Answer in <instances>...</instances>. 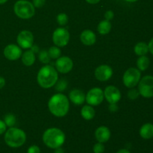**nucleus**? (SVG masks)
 Returning a JSON list of instances; mask_svg holds the SVG:
<instances>
[{
    "mask_svg": "<svg viewBox=\"0 0 153 153\" xmlns=\"http://www.w3.org/2000/svg\"><path fill=\"white\" fill-rule=\"evenodd\" d=\"M18 45L22 49H30L34 43V36L29 31H22L16 38Z\"/></svg>",
    "mask_w": 153,
    "mask_h": 153,
    "instance_id": "obj_10",
    "label": "nucleus"
},
{
    "mask_svg": "<svg viewBox=\"0 0 153 153\" xmlns=\"http://www.w3.org/2000/svg\"><path fill=\"white\" fill-rule=\"evenodd\" d=\"M21 57H22V62L27 67L31 66L35 61V55L31 49L24 52L23 54H22Z\"/></svg>",
    "mask_w": 153,
    "mask_h": 153,
    "instance_id": "obj_19",
    "label": "nucleus"
},
{
    "mask_svg": "<svg viewBox=\"0 0 153 153\" xmlns=\"http://www.w3.org/2000/svg\"><path fill=\"white\" fill-rule=\"evenodd\" d=\"M80 40L83 44L86 46H92L95 43L97 37L96 34L91 30H85L81 34Z\"/></svg>",
    "mask_w": 153,
    "mask_h": 153,
    "instance_id": "obj_17",
    "label": "nucleus"
},
{
    "mask_svg": "<svg viewBox=\"0 0 153 153\" xmlns=\"http://www.w3.org/2000/svg\"><path fill=\"white\" fill-rule=\"evenodd\" d=\"M38 58H39V61H41L43 64H49L50 62V57H49V53H48V51L46 50H42L39 52L38 55Z\"/></svg>",
    "mask_w": 153,
    "mask_h": 153,
    "instance_id": "obj_25",
    "label": "nucleus"
},
{
    "mask_svg": "<svg viewBox=\"0 0 153 153\" xmlns=\"http://www.w3.org/2000/svg\"><path fill=\"white\" fill-rule=\"evenodd\" d=\"M22 49L15 44H9L4 49V55L7 60L16 61L22 56Z\"/></svg>",
    "mask_w": 153,
    "mask_h": 153,
    "instance_id": "obj_14",
    "label": "nucleus"
},
{
    "mask_svg": "<svg viewBox=\"0 0 153 153\" xmlns=\"http://www.w3.org/2000/svg\"><path fill=\"white\" fill-rule=\"evenodd\" d=\"M104 97L110 104H117L121 99L120 90L114 86H108L105 89Z\"/></svg>",
    "mask_w": 153,
    "mask_h": 153,
    "instance_id": "obj_12",
    "label": "nucleus"
},
{
    "mask_svg": "<svg viewBox=\"0 0 153 153\" xmlns=\"http://www.w3.org/2000/svg\"><path fill=\"white\" fill-rule=\"evenodd\" d=\"M6 128H7V126H6L5 123L0 120V135L5 132Z\"/></svg>",
    "mask_w": 153,
    "mask_h": 153,
    "instance_id": "obj_33",
    "label": "nucleus"
},
{
    "mask_svg": "<svg viewBox=\"0 0 153 153\" xmlns=\"http://www.w3.org/2000/svg\"><path fill=\"white\" fill-rule=\"evenodd\" d=\"M105 19L110 21L111 19H112L114 18V13L112 10H108V11L105 12Z\"/></svg>",
    "mask_w": 153,
    "mask_h": 153,
    "instance_id": "obj_34",
    "label": "nucleus"
},
{
    "mask_svg": "<svg viewBox=\"0 0 153 153\" xmlns=\"http://www.w3.org/2000/svg\"><path fill=\"white\" fill-rule=\"evenodd\" d=\"M57 71L61 73H67L72 70L73 67V62L70 58L67 56L60 57L55 62Z\"/></svg>",
    "mask_w": 153,
    "mask_h": 153,
    "instance_id": "obj_11",
    "label": "nucleus"
},
{
    "mask_svg": "<svg viewBox=\"0 0 153 153\" xmlns=\"http://www.w3.org/2000/svg\"><path fill=\"white\" fill-rule=\"evenodd\" d=\"M7 0H0V4H3L5 2H7Z\"/></svg>",
    "mask_w": 153,
    "mask_h": 153,
    "instance_id": "obj_42",
    "label": "nucleus"
},
{
    "mask_svg": "<svg viewBox=\"0 0 153 153\" xmlns=\"http://www.w3.org/2000/svg\"><path fill=\"white\" fill-rule=\"evenodd\" d=\"M37 79L41 88H50L58 82V71L52 66L46 65L39 70Z\"/></svg>",
    "mask_w": 153,
    "mask_h": 153,
    "instance_id": "obj_2",
    "label": "nucleus"
},
{
    "mask_svg": "<svg viewBox=\"0 0 153 153\" xmlns=\"http://www.w3.org/2000/svg\"><path fill=\"white\" fill-rule=\"evenodd\" d=\"M111 29V23L110 21L107 20V19L101 21L97 27L98 32L102 35H105V34H108Z\"/></svg>",
    "mask_w": 153,
    "mask_h": 153,
    "instance_id": "obj_21",
    "label": "nucleus"
},
{
    "mask_svg": "<svg viewBox=\"0 0 153 153\" xmlns=\"http://www.w3.org/2000/svg\"><path fill=\"white\" fill-rule=\"evenodd\" d=\"M104 92L100 88H94L90 90L85 96V101L88 105L93 106L99 105L104 100Z\"/></svg>",
    "mask_w": 153,
    "mask_h": 153,
    "instance_id": "obj_9",
    "label": "nucleus"
},
{
    "mask_svg": "<svg viewBox=\"0 0 153 153\" xmlns=\"http://www.w3.org/2000/svg\"><path fill=\"white\" fill-rule=\"evenodd\" d=\"M140 95L145 98L153 97V76H146L142 78L138 83Z\"/></svg>",
    "mask_w": 153,
    "mask_h": 153,
    "instance_id": "obj_7",
    "label": "nucleus"
},
{
    "mask_svg": "<svg viewBox=\"0 0 153 153\" xmlns=\"http://www.w3.org/2000/svg\"><path fill=\"white\" fill-rule=\"evenodd\" d=\"M52 40L58 47H64L70 40V33L66 28H58L52 34Z\"/></svg>",
    "mask_w": 153,
    "mask_h": 153,
    "instance_id": "obj_8",
    "label": "nucleus"
},
{
    "mask_svg": "<svg viewBox=\"0 0 153 153\" xmlns=\"http://www.w3.org/2000/svg\"><path fill=\"white\" fill-rule=\"evenodd\" d=\"M148 46H149V51L153 55V37L151 39L150 41H149V44H148Z\"/></svg>",
    "mask_w": 153,
    "mask_h": 153,
    "instance_id": "obj_36",
    "label": "nucleus"
},
{
    "mask_svg": "<svg viewBox=\"0 0 153 153\" xmlns=\"http://www.w3.org/2000/svg\"><path fill=\"white\" fill-rule=\"evenodd\" d=\"M140 135L142 138L151 139L153 137V124L145 123L141 126L140 129Z\"/></svg>",
    "mask_w": 153,
    "mask_h": 153,
    "instance_id": "obj_18",
    "label": "nucleus"
},
{
    "mask_svg": "<svg viewBox=\"0 0 153 153\" xmlns=\"http://www.w3.org/2000/svg\"><path fill=\"white\" fill-rule=\"evenodd\" d=\"M48 53H49L51 59H58V58L61 57V49L58 46H52V47L49 48Z\"/></svg>",
    "mask_w": 153,
    "mask_h": 153,
    "instance_id": "obj_24",
    "label": "nucleus"
},
{
    "mask_svg": "<svg viewBox=\"0 0 153 153\" xmlns=\"http://www.w3.org/2000/svg\"><path fill=\"white\" fill-rule=\"evenodd\" d=\"M31 49L33 51V52H34V53H35V52H38V47H37V46H32L31 47Z\"/></svg>",
    "mask_w": 153,
    "mask_h": 153,
    "instance_id": "obj_41",
    "label": "nucleus"
},
{
    "mask_svg": "<svg viewBox=\"0 0 153 153\" xmlns=\"http://www.w3.org/2000/svg\"><path fill=\"white\" fill-rule=\"evenodd\" d=\"M68 16L66 13H60L57 16V22L60 25H65L68 22Z\"/></svg>",
    "mask_w": 153,
    "mask_h": 153,
    "instance_id": "obj_27",
    "label": "nucleus"
},
{
    "mask_svg": "<svg viewBox=\"0 0 153 153\" xmlns=\"http://www.w3.org/2000/svg\"><path fill=\"white\" fill-rule=\"evenodd\" d=\"M81 115L86 120H91L95 116V110L90 105H85L81 110Z\"/></svg>",
    "mask_w": 153,
    "mask_h": 153,
    "instance_id": "obj_20",
    "label": "nucleus"
},
{
    "mask_svg": "<svg viewBox=\"0 0 153 153\" xmlns=\"http://www.w3.org/2000/svg\"><path fill=\"white\" fill-rule=\"evenodd\" d=\"M149 64H150V61L146 55L140 56V58L137 61V67L140 71H145L149 67Z\"/></svg>",
    "mask_w": 153,
    "mask_h": 153,
    "instance_id": "obj_23",
    "label": "nucleus"
},
{
    "mask_svg": "<svg viewBox=\"0 0 153 153\" xmlns=\"http://www.w3.org/2000/svg\"><path fill=\"white\" fill-rule=\"evenodd\" d=\"M94 75H95V77L97 78V79H98L99 81L105 82V81H108L111 78L112 75H113V70L108 65L103 64V65L99 66L96 69Z\"/></svg>",
    "mask_w": 153,
    "mask_h": 153,
    "instance_id": "obj_13",
    "label": "nucleus"
},
{
    "mask_svg": "<svg viewBox=\"0 0 153 153\" xmlns=\"http://www.w3.org/2000/svg\"><path fill=\"white\" fill-rule=\"evenodd\" d=\"M126 1H128V2H134V1H137V0H126Z\"/></svg>",
    "mask_w": 153,
    "mask_h": 153,
    "instance_id": "obj_43",
    "label": "nucleus"
},
{
    "mask_svg": "<svg viewBox=\"0 0 153 153\" xmlns=\"http://www.w3.org/2000/svg\"><path fill=\"white\" fill-rule=\"evenodd\" d=\"M4 85H5V79L1 77V76H0V89L4 88Z\"/></svg>",
    "mask_w": 153,
    "mask_h": 153,
    "instance_id": "obj_37",
    "label": "nucleus"
},
{
    "mask_svg": "<svg viewBox=\"0 0 153 153\" xmlns=\"http://www.w3.org/2000/svg\"><path fill=\"white\" fill-rule=\"evenodd\" d=\"M43 140L45 145L51 149L61 147L65 141V134L58 128H50L44 131Z\"/></svg>",
    "mask_w": 153,
    "mask_h": 153,
    "instance_id": "obj_3",
    "label": "nucleus"
},
{
    "mask_svg": "<svg viewBox=\"0 0 153 153\" xmlns=\"http://www.w3.org/2000/svg\"><path fill=\"white\" fill-rule=\"evenodd\" d=\"M93 151L94 153H103L105 152V146L102 143L98 142L94 146Z\"/></svg>",
    "mask_w": 153,
    "mask_h": 153,
    "instance_id": "obj_28",
    "label": "nucleus"
},
{
    "mask_svg": "<svg viewBox=\"0 0 153 153\" xmlns=\"http://www.w3.org/2000/svg\"><path fill=\"white\" fill-rule=\"evenodd\" d=\"M55 153H64V149L61 147H58V148H56V149H55Z\"/></svg>",
    "mask_w": 153,
    "mask_h": 153,
    "instance_id": "obj_38",
    "label": "nucleus"
},
{
    "mask_svg": "<svg viewBox=\"0 0 153 153\" xmlns=\"http://www.w3.org/2000/svg\"><path fill=\"white\" fill-rule=\"evenodd\" d=\"M117 109L118 108L116 104H111L110 106H109V110H110L111 112H115Z\"/></svg>",
    "mask_w": 153,
    "mask_h": 153,
    "instance_id": "obj_35",
    "label": "nucleus"
},
{
    "mask_svg": "<svg viewBox=\"0 0 153 153\" xmlns=\"http://www.w3.org/2000/svg\"><path fill=\"white\" fill-rule=\"evenodd\" d=\"M46 0H33V5L35 7H41L45 4Z\"/></svg>",
    "mask_w": 153,
    "mask_h": 153,
    "instance_id": "obj_32",
    "label": "nucleus"
},
{
    "mask_svg": "<svg viewBox=\"0 0 153 153\" xmlns=\"http://www.w3.org/2000/svg\"><path fill=\"white\" fill-rule=\"evenodd\" d=\"M4 122L5 123L6 126L9 127H13L16 123V117L12 114H7L4 117Z\"/></svg>",
    "mask_w": 153,
    "mask_h": 153,
    "instance_id": "obj_26",
    "label": "nucleus"
},
{
    "mask_svg": "<svg viewBox=\"0 0 153 153\" xmlns=\"http://www.w3.org/2000/svg\"><path fill=\"white\" fill-rule=\"evenodd\" d=\"M95 137L100 143H105L110 139L111 131L106 126H100L96 130Z\"/></svg>",
    "mask_w": 153,
    "mask_h": 153,
    "instance_id": "obj_16",
    "label": "nucleus"
},
{
    "mask_svg": "<svg viewBox=\"0 0 153 153\" xmlns=\"http://www.w3.org/2000/svg\"><path fill=\"white\" fill-rule=\"evenodd\" d=\"M134 51L137 55L143 56V55H146L149 52V46H148V44H146L144 42H140L135 45Z\"/></svg>",
    "mask_w": 153,
    "mask_h": 153,
    "instance_id": "obj_22",
    "label": "nucleus"
},
{
    "mask_svg": "<svg viewBox=\"0 0 153 153\" xmlns=\"http://www.w3.org/2000/svg\"><path fill=\"white\" fill-rule=\"evenodd\" d=\"M87 2L90 3V4H97L98 3L100 0H85Z\"/></svg>",
    "mask_w": 153,
    "mask_h": 153,
    "instance_id": "obj_39",
    "label": "nucleus"
},
{
    "mask_svg": "<svg viewBox=\"0 0 153 153\" xmlns=\"http://www.w3.org/2000/svg\"><path fill=\"white\" fill-rule=\"evenodd\" d=\"M26 140V134L18 128L10 127V128L6 130L4 134V141L6 144L12 148H18L25 143Z\"/></svg>",
    "mask_w": 153,
    "mask_h": 153,
    "instance_id": "obj_4",
    "label": "nucleus"
},
{
    "mask_svg": "<svg viewBox=\"0 0 153 153\" xmlns=\"http://www.w3.org/2000/svg\"><path fill=\"white\" fill-rule=\"evenodd\" d=\"M140 71L138 69L131 67L125 72L123 78V82L126 87L133 88L139 83L140 80Z\"/></svg>",
    "mask_w": 153,
    "mask_h": 153,
    "instance_id": "obj_6",
    "label": "nucleus"
},
{
    "mask_svg": "<svg viewBox=\"0 0 153 153\" xmlns=\"http://www.w3.org/2000/svg\"><path fill=\"white\" fill-rule=\"evenodd\" d=\"M13 10L18 17L24 19H30L35 13L34 6L27 0H19L16 1L13 6Z\"/></svg>",
    "mask_w": 153,
    "mask_h": 153,
    "instance_id": "obj_5",
    "label": "nucleus"
},
{
    "mask_svg": "<svg viewBox=\"0 0 153 153\" xmlns=\"http://www.w3.org/2000/svg\"><path fill=\"white\" fill-rule=\"evenodd\" d=\"M27 153H40V149L36 145H32L28 148Z\"/></svg>",
    "mask_w": 153,
    "mask_h": 153,
    "instance_id": "obj_31",
    "label": "nucleus"
},
{
    "mask_svg": "<svg viewBox=\"0 0 153 153\" xmlns=\"http://www.w3.org/2000/svg\"><path fill=\"white\" fill-rule=\"evenodd\" d=\"M69 98L73 104L81 105L85 102V95L84 92L79 89H73L69 94Z\"/></svg>",
    "mask_w": 153,
    "mask_h": 153,
    "instance_id": "obj_15",
    "label": "nucleus"
},
{
    "mask_svg": "<svg viewBox=\"0 0 153 153\" xmlns=\"http://www.w3.org/2000/svg\"><path fill=\"white\" fill-rule=\"evenodd\" d=\"M140 94H139V91H137L135 89H131L128 91V97L131 100H134L139 97Z\"/></svg>",
    "mask_w": 153,
    "mask_h": 153,
    "instance_id": "obj_30",
    "label": "nucleus"
},
{
    "mask_svg": "<svg viewBox=\"0 0 153 153\" xmlns=\"http://www.w3.org/2000/svg\"><path fill=\"white\" fill-rule=\"evenodd\" d=\"M117 153H131L128 149H120L119 151H117Z\"/></svg>",
    "mask_w": 153,
    "mask_h": 153,
    "instance_id": "obj_40",
    "label": "nucleus"
},
{
    "mask_svg": "<svg viewBox=\"0 0 153 153\" xmlns=\"http://www.w3.org/2000/svg\"><path fill=\"white\" fill-rule=\"evenodd\" d=\"M48 107L54 116L62 117L68 113L70 102L65 95L62 94H57L51 97L48 103Z\"/></svg>",
    "mask_w": 153,
    "mask_h": 153,
    "instance_id": "obj_1",
    "label": "nucleus"
},
{
    "mask_svg": "<svg viewBox=\"0 0 153 153\" xmlns=\"http://www.w3.org/2000/svg\"><path fill=\"white\" fill-rule=\"evenodd\" d=\"M67 86V81L62 79V80H60L59 82H58V84H57L56 90H57V91H63L64 90L66 89Z\"/></svg>",
    "mask_w": 153,
    "mask_h": 153,
    "instance_id": "obj_29",
    "label": "nucleus"
}]
</instances>
